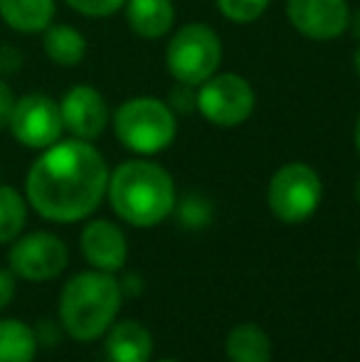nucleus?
<instances>
[{"label": "nucleus", "mask_w": 360, "mask_h": 362, "mask_svg": "<svg viewBox=\"0 0 360 362\" xmlns=\"http://www.w3.org/2000/svg\"><path fill=\"white\" fill-rule=\"evenodd\" d=\"M109 187V168L89 141L50 146L28 175V200L45 219L77 222L99 207Z\"/></svg>", "instance_id": "f257e3e1"}, {"label": "nucleus", "mask_w": 360, "mask_h": 362, "mask_svg": "<svg viewBox=\"0 0 360 362\" xmlns=\"http://www.w3.org/2000/svg\"><path fill=\"white\" fill-rule=\"evenodd\" d=\"M114 212L134 227H153L173 212L175 185L166 168L151 160L121 163L109 177Z\"/></svg>", "instance_id": "f03ea898"}, {"label": "nucleus", "mask_w": 360, "mask_h": 362, "mask_svg": "<svg viewBox=\"0 0 360 362\" xmlns=\"http://www.w3.org/2000/svg\"><path fill=\"white\" fill-rule=\"evenodd\" d=\"M121 288L106 272H84L67 281L59 296V318L72 338L94 340L114 323Z\"/></svg>", "instance_id": "7ed1b4c3"}, {"label": "nucleus", "mask_w": 360, "mask_h": 362, "mask_svg": "<svg viewBox=\"0 0 360 362\" xmlns=\"http://www.w3.org/2000/svg\"><path fill=\"white\" fill-rule=\"evenodd\" d=\"M114 131L121 146L141 156L166 151L175 139V116L166 101L156 96H134L114 114Z\"/></svg>", "instance_id": "20e7f679"}, {"label": "nucleus", "mask_w": 360, "mask_h": 362, "mask_svg": "<svg viewBox=\"0 0 360 362\" xmlns=\"http://www.w3.org/2000/svg\"><path fill=\"white\" fill-rule=\"evenodd\" d=\"M222 62V42L207 25H182L166 47V64L173 79L182 86H200L217 74Z\"/></svg>", "instance_id": "39448f33"}, {"label": "nucleus", "mask_w": 360, "mask_h": 362, "mask_svg": "<svg viewBox=\"0 0 360 362\" xmlns=\"http://www.w3.org/2000/svg\"><path fill=\"white\" fill-rule=\"evenodd\" d=\"M323 185L318 173L306 163H286L269 182V207L281 222H303L318 210Z\"/></svg>", "instance_id": "423d86ee"}, {"label": "nucleus", "mask_w": 360, "mask_h": 362, "mask_svg": "<svg viewBox=\"0 0 360 362\" xmlns=\"http://www.w3.org/2000/svg\"><path fill=\"white\" fill-rule=\"evenodd\" d=\"M195 106L212 126L235 129L255 111V89L245 76L235 72L212 74L197 86Z\"/></svg>", "instance_id": "0eeeda50"}, {"label": "nucleus", "mask_w": 360, "mask_h": 362, "mask_svg": "<svg viewBox=\"0 0 360 362\" xmlns=\"http://www.w3.org/2000/svg\"><path fill=\"white\" fill-rule=\"evenodd\" d=\"M10 131L28 148H50L59 141L64 131L59 104H54L45 94H30L15 101L13 116H10Z\"/></svg>", "instance_id": "6e6552de"}, {"label": "nucleus", "mask_w": 360, "mask_h": 362, "mask_svg": "<svg viewBox=\"0 0 360 362\" xmlns=\"http://www.w3.org/2000/svg\"><path fill=\"white\" fill-rule=\"evenodd\" d=\"M67 247L62 239L47 232H33L18 239L10 249V269L28 281H47L64 272L67 267Z\"/></svg>", "instance_id": "1a4fd4ad"}, {"label": "nucleus", "mask_w": 360, "mask_h": 362, "mask_svg": "<svg viewBox=\"0 0 360 362\" xmlns=\"http://www.w3.org/2000/svg\"><path fill=\"white\" fill-rule=\"evenodd\" d=\"M286 15L296 33L316 42L341 37L351 25L346 0H289Z\"/></svg>", "instance_id": "9d476101"}, {"label": "nucleus", "mask_w": 360, "mask_h": 362, "mask_svg": "<svg viewBox=\"0 0 360 362\" xmlns=\"http://www.w3.org/2000/svg\"><path fill=\"white\" fill-rule=\"evenodd\" d=\"M62 124L74 139L94 141L109 124V106L94 86H72L59 101Z\"/></svg>", "instance_id": "9b49d317"}, {"label": "nucleus", "mask_w": 360, "mask_h": 362, "mask_svg": "<svg viewBox=\"0 0 360 362\" xmlns=\"http://www.w3.org/2000/svg\"><path fill=\"white\" fill-rule=\"evenodd\" d=\"M82 252L91 267L106 274L119 272L126 264V257H129L124 232L114 222H106V219H96V222H89L84 227Z\"/></svg>", "instance_id": "f8f14e48"}, {"label": "nucleus", "mask_w": 360, "mask_h": 362, "mask_svg": "<svg viewBox=\"0 0 360 362\" xmlns=\"http://www.w3.org/2000/svg\"><path fill=\"white\" fill-rule=\"evenodd\" d=\"M126 23L139 37L161 40L175 23L173 0H126Z\"/></svg>", "instance_id": "ddd939ff"}, {"label": "nucleus", "mask_w": 360, "mask_h": 362, "mask_svg": "<svg viewBox=\"0 0 360 362\" xmlns=\"http://www.w3.org/2000/svg\"><path fill=\"white\" fill-rule=\"evenodd\" d=\"M153 340L139 320H121L106 335V353L114 362H149Z\"/></svg>", "instance_id": "4468645a"}, {"label": "nucleus", "mask_w": 360, "mask_h": 362, "mask_svg": "<svg viewBox=\"0 0 360 362\" xmlns=\"http://www.w3.org/2000/svg\"><path fill=\"white\" fill-rule=\"evenodd\" d=\"M0 18L18 33H42L52 25L54 0H0Z\"/></svg>", "instance_id": "2eb2a0df"}, {"label": "nucleus", "mask_w": 360, "mask_h": 362, "mask_svg": "<svg viewBox=\"0 0 360 362\" xmlns=\"http://www.w3.org/2000/svg\"><path fill=\"white\" fill-rule=\"evenodd\" d=\"M227 355L232 362H272V343L255 323L235 325L227 335Z\"/></svg>", "instance_id": "dca6fc26"}, {"label": "nucleus", "mask_w": 360, "mask_h": 362, "mask_svg": "<svg viewBox=\"0 0 360 362\" xmlns=\"http://www.w3.org/2000/svg\"><path fill=\"white\" fill-rule=\"evenodd\" d=\"M45 52L59 67H74L87 54V40L69 25H50L45 33Z\"/></svg>", "instance_id": "f3484780"}, {"label": "nucleus", "mask_w": 360, "mask_h": 362, "mask_svg": "<svg viewBox=\"0 0 360 362\" xmlns=\"http://www.w3.org/2000/svg\"><path fill=\"white\" fill-rule=\"evenodd\" d=\"M37 340L30 325L23 320H0V362H33Z\"/></svg>", "instance_id": "a211bd4d"}, {"label": "nucleus", "mask_w": 360, "mask_h": 362, "mask_svg": "<svg viewBox=\"0 0 360 362\" xmlns=\"http://www.w3.org/2000/svg\"><path fill=\"white\" fill-rule=\"evenodd\" d=\"M25 219H28V210H25V200L20 197V192L8 185H0V244L18 239L25 227Z\"/></svg>", "instance_id": "6ab92c4d"}, {"label": "nucleus", "mask_w": 360, "mask_h": 362, "mask_svg": "<svg viewBox=\"0 0 360 362\" xmlns=\"http://www.w3.org/2000/svg\"><path fill=\"white\" fill-rule=\"evenodd\" d=\"M269 8V0H217V10L237 25L255 23Z\"/></svg>", "instance_id": "aec40b11"}, {"label": "nucleus", "mask_w": 360, "mask_h": 362, "mask_svg": "<svg viewBox=\"0 0 360 362\" xmlns=\"http://www.w3.org/2000/svg\"><path fill=\"white\" fill-rule=\"evenodd\" d=\"M67 3L69 8L89 15V18H106V15H114L116 10L124 8L126 0H67Z\"/></svg>", "instance_id": "412c9836"}, {"label": "nucleus", "mask_w": 360, "mask_h": 362, "mask_svg": "<svg viewBox=\"0 0 360 362\" xmlns=\"http://www.w3.org/2000/svg\"><path fill=\"white\" fill-rule=\"evenodd\" d=\"M15 109V96L10 91V86L5 81H0V129L10 124V116H13Z\"/></svg>", "instance_id": "4be33fe9"}, {"label": "nucleus", "mask_w": 360, "mask_h": 362, "mask_svg": "<svg viewBox=\"0 0 360 362\" xmlns=\"http://www.w3.org/2000/svg\"><path fill=\"white\" fill-rule=\"evenodd\" d=\"M15 298V276L13 272L0 269V310L8 308Z\"/></svg>", "instance_id": "5701e85b"}, {"label": "nucleus", "mask_w": 360, "mask_h": 362, "mask_svg": "<svg viewBox=\"0 0 360 362\" xmlns=\"http://www.w3.org/2000/svg\"><path fill=\"white\" fill-rule=\"evenodd\" d=\"M353 139H356V148L360 153V114H358V121H356V131H353Z\"/></svg>", "instance_id": "b1692460"}, {"label": "nucleus", "mask_w": 360, "mask_h": 362, "mask_svg": "<svg viewBox=\"0 0 360 362\" xmlns=\"http://www.w3.org/2000/svg\"><path fill=\"white\" fill-rule=\"evenodd\" d=\"M353 64H356V72L360 76V47L356 49V57H353Z\"/></svg>", "instance_id": "393cba45"}, {"label": "nucleus", "mask_w": 360, "mask_h": 362, "mask_svg": "<svg viewBox=\"0 0 360 362\" xmlns=\"http://www.w3.org/2000/svg\"><path fill=\"white\" fill-rule=\"evenodd\" d=\"M356 200H358V205H360V175H358V180H356Z\"/></svg>", "instance_id": "a878e982"}, {"label": "nucleus", "mask_w": 360, "mask_h": 362, "mask_svg": "<svg viewBox=\"0 0 360 362\" xmlns=\"http://www.w3.org/2000/svg\"><path fill=\"white\" fill-rule=\"evenodd\" d=\"M161 362H178V360H161Z\"/></svg>", "instance_id": "bb28decb"}, {"label": "nucleus", "mask_w": 360, "mask_h": 362, "mask_svg": "<svg viewBox=\"0 0 360 362\" xmlns=\"http://www.w3.org/2000/svg\"><path fill=\"white\" fill-rule=\"evenodd\" d=\"M358 262H360V259H358Z\"/></svg>", "instance_id": "cd10ccee"}]
</instances>
